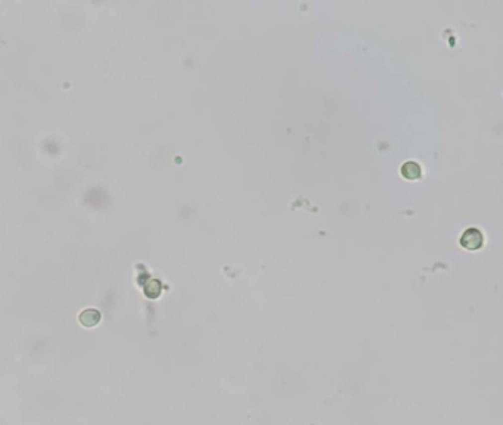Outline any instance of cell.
Wrapping results in <instances>:
<instances>
[{
    "mask_svg": "<svg viewBox=\"0 0 503 425\" xmlns=\"http://www.w3.org/2000/svg\"><path fill=\"white\" fill-rule=\"evenodd\" d=\"M483 244H484V236H483L481 230H478L475 227H471V229H468L462 233L461 245L463 248L475 251V250H480L483 247Z\"/></svg>",
    "mask_w": 503,
    "mask_h": 425,
    "instance_id": "1",
    "label": "cell"
},
{
    "mask_svg": "<svg viewBox=\"0 0 503 425\" xmlns=\"http://www.w3.org/2000/svg\"><path fill=\"white\" fill-rule=\"evenodd\" d=\"M402 176L407 180H418L422 176V169L418 163L407 161L402 166Z\"/></svg>",
    "mask_w": 503,
    "mask_h": 425,
    "instance_id": "2",
    "label": "cell"
},
{
    "mask_svg": "<svg viewBox=\"0 0 503 425\" xmlns=\"http://www.w3.org/2000/svg\"><path fill=\"white\" fill-rule=\"evenodd\" d=\"M101 320V313L93 309H87L80 313V322L84 326H95Z\"/></svg>",
    "mask_w": 503,
    "mask_h": 425,
    "instance_id": "3",
    "label": "cell"
}]
</instances>
